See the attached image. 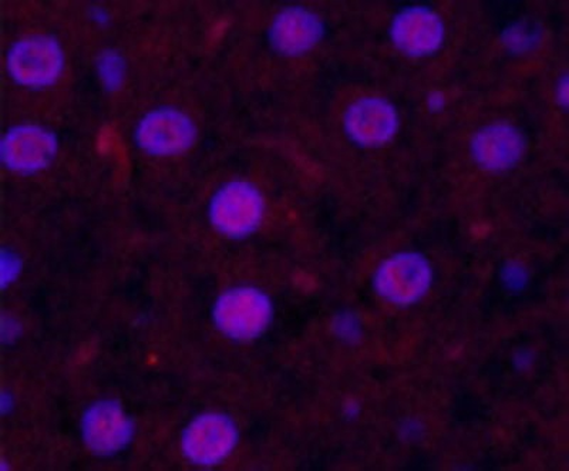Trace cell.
<instances>
[{
  "label": "cell",
  "mask_w": 569,
  "mask_h": 471,
  "mask_svg": "<svg viewBox=\"0 0 569 471\" xmlns=\"http://www.w3.org/2000/svg\"><path fill=\"white\" fill-rule=\"evenodd\" d=\"M0 270H2L3 288L13 287L23 273L22 257L17 251L4 248L2 251V261H0Z\"/></svg>",
  "instance_id": "obj_14"
},
{
  "label": "cell",
  "mask_w": 569,
  "mask_h": 471,
  "mask_svg": "<svg viewBox=\"0 0 569 471\" xmlns=\"http://www.w3.org/2000/svg\"><path fill=\"white\" fill-rule=\"evenodd\" d=\"M430 280L429 267L420 257L396 255L380 268L376 283L386 300L411 303L423 295Z\"/></svg>",
  "instance_id": "obj_11"
},
{
  "label": "cell",
  "mask_w": 569,
  "mask_h": 471,
  "mask_svg": "<svg viewBox=\"0 0 569 471\" xmlns=\"http://www.w3.org/2000/svg\"><path fill=\"white\" fill-rule=\"evenodd\" d=\"M80 434L91 454L113 458L133 443L136 423L123 404L113 399H100L84 410Z\"/></svg>",
  "instance_id": "obj_7"
},
{
  "label": "cell",
  "mask_w": 569,
  "mask_h": 471,
  "mask_svg": "<svg viewBox=\"0 0 569 471\" xmlns=\"http://www.w3.org/2000/svg\"><path fill=\"white\" fill-rule=\"evenodd\" d=\"M399 114L389 100L365 98L350 104L343 126L350 140L362 147L389 143L399 129Z\"/></svg>",
  "instance_id": "obj_10"
},
{
  "label": "cell",
  "mask_w": 569,
  "mask_h": 471,
  "mask_svg": "<svg viewBox=\"0 0 569 471\" xmlns=\"http://www.w3.org/2000/svg\"><path fill=\"white\" fill-rule=\"evenodd\" d=\"M240 433L228 414L207 412L198 414L182 430L181 454L196 468L211 469L230 459Z\"/></svg>",
  "instance_id": "obj_5"
},
{
  "label": "cell",
  "mask_w": 569,
  "mask_h": 471,
  "mask_svg": "<svg viewBox=\"0 0 569 471\" xmlns=\"http://www.w3.org/2000/svg\"><path fill=\"white\" fill-rule=\"evenodd\" d=\"M94 72L100 88L107 93L114 94L124 88L127 76H129V64L119 50L104 49L94 60Z\"/></svg>",
  "instance_id": "obj_13"
},
{
  "label": "cell",
  "mask_w": 569,
  "mask_h": 471,
  "mask_svg": "<svg viewBox=\"0 0 569 471\" xmlns=\"http://www.w3.org/2000/svg\"><path fill=\"white\" fill-rule=\"evenodd\" d=\"M266 201L247 180H231L218 187L208 202V220L213 231L227 240H243L261 227Z\"/></svg>",
  "instance_id": "obj_4"
},
{
  "label": "cell",
  "mask_w": 569,
  "mask_h": 471,
  "mask_svg": "<svg viewBox=\"0 0 569 471\" xmlns=\"http://www.w3.org/2000/svg\"><path fill=\"white\" fill-rule=\"evenodd\" d=\"M136 149L151 159L186 154L198 140L196 120L176 106H157L141 116L131 133Z\"/></svg>",
  "instance_id": "obj_3"
},
{
  "label": "cell",
  "mask_w": 569,
  "mask_h": 471,
  "mask_svg": "<svg viewBox=\"0 0 569 471\" xmlns=\"http://www.w3.org/2000/svg\"><path fill=\"white\" fill-rule=\"evenodd\" d=\"M68 58L53 34L34 32L10 42L4 52V73L17 88L43 91L62 80Z\"/></svg>",
  "instance_id": "obj_1"
},
{
  "label": "cell",
  "mask_w": 569,
  "mask_h": 471,
  "mask_svg": "<svg viewBox=\"0 0 569 471\" xmlns=\"http://www.w3.org/2000/svg\"><path fill=\"white\" fill-rule=\"evenodd\" d=\"M325 27L313 10L287 7L273 17L268 28V42L283 58H299L322 42Z\"/></svg>",
  "instance_id": "obj_8"
},
{
  "label": "cell",
  "mask_w": 569,
  "mask_h": 471,
  "mask_svg": "<svg viewBox=\"0 0 569 471\" xmlns=\"http://www.w3.org/2000/svg\"><path fill=\"white\" fill-rule=\"evenodd\" d=\"M525 147V141L510 124L495 123L481 129L475 137L472 150L479 163L487 169L500 170L515 164Z\"/></svg>",
  "instance_id": "obj_12"
},
{
  "label": "cell",
  "mask_w": 569,
  "mask_h": 471,
  "mask_svg": "<svg viewBox=\"0 0 569 471\" xmlns=\"http://www.w3.org/2000/svg\"><path fill=\"white\" fill-rule=\"evenodd\" d=\"M273 319L271 298L256 287L228 288L211 307L213 328L238 343L251 342L267 331Z\"/></svg>",
  "instance_id": "obj_2"
},
{
  "label": "cell",
  "mask_w": 569,
  "mask_h": 471,
  "mask_svg": "<svg viewBox=\"0 0 569 471\" xmlns=\"http://www.w3.org/2000/svg\"><path fill=\"white\" fill-rule=\"evenodd\" d=\"M391 39L396 48L410 58L435 54L445 40V24L433 9H401L391 22Z\"/></svg>",
  "instance_id": "obj_9"
},
{
  "label": "cell",
  "mask_w": 569,
  "mask_h": 471,
  "mask_svg": "<svg viewBox=\"0 0 569 471\" xmlns=\"http://www.w3.org/2000/svg\"><path fill=\"white\" fill-rule=\"evenodd\" d=\"M59 137L34 121L9 126L2 137V163L17 176H36L49 169L59 154Z\"/></svg>",
  "instance_id": "obj_6"
}]
</instances>
